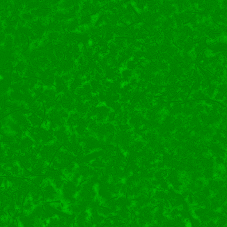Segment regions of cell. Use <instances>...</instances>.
Returning a JSON list of instances; mask_svg holds the SVG:
<instances>
[{
    "label": "cell",
    "instance_id": "6da1fadb",
    "mask_svg": "<svg viewBox=\"0 0 227 227\" xmlns=\"http://www.w3.org/2000/svg\"><path fill=\"white\" fill-rule=\"evenodd\" d=\"M97 107V114L96 116V119L97 123L103 124L107 122V118L109 113L111 111V109L104 105L99 106Z\"/></svg>",
    "mask_w": 227,
    "mask_h": 227
},
{
    "label": "cell",
    "instance_id": "3957f363",
    "mask_svg": "<svg viewBox=\"0 0 227 227\" xmlns=\"http://www.w3.org/2000/svg\"><path fill=\"white\" fill-rule=\"evenodd\" d=\"M187 227H191V224L188 223L187 224Z\"/></svg>",
    "mask_w": 227,
    "mask_h": 227
},
{
    "label": "cell",
    "instance_id": "7a4b0ae2",
    "mask_svg": "<svg viewBox=\"0 0 227 227\" xmlns=\"http://www.w3.org/2000/svg\"><path fill=\"white\" fill-rule=\"evenodd\" d=\"M74 130H75V133L79 136L80 137H84L85 133L87 130V128L79 126H76L74 128Z\"/></svg>",
    "mask_w": 227,
    "mask_h": 227
}]
</instances>
